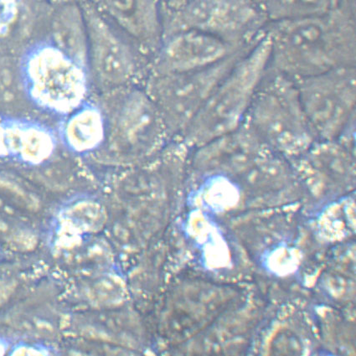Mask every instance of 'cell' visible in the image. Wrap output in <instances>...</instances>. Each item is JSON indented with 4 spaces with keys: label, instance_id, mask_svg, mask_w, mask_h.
Returning <instances> with one entry per match:
<instances>
[{
    "label": "cell",
    "instance_id": "obj_1",
    "mask_svg": "<svg viewBox=\"0 0 356 356\" xmlns=\"http://www.w3.org/2000/svg\"><path fill=\"white\" fill-rule=\"evenodd\" d=\"M355 11L338 6L329 13L269 22L270 60L277 71L298 80L355 67Z\"/></svg>",
    "mask_w": 356,
    "mask_h": 356
},
{
    "label": "cell",
    "instance_id": "obj_9",
    "mask_svg": "<svg viewBox=\"0 0 356 356\" xmlns=\"http://www.w3.org/2000/svg\"><path fill=\"white\" fill-rule=\"evenodd\" d=\"M95 52L98 72L108 83L120 84L132 75L134 64L128 49L100 18L96 22Z\"/></svg>",
    "mask_w": 356,
    "mask_h": 356
},
{
    "label": "cell",
    "instance_id": "obj_8",
    "mask_svg": "<svg viewBox=\"0 0 356 356\" xmlns=\"http://www.w3.org/2000/svg\"><path fill=\"white\" fill-rule=\"evenodd\" d=\"M110 20L135 39L149 42L162 31L158 0H97Z\"/></svg>",
    "mask_w": 356,
    "mask_h": 356
},
{
    "label": "cell",
    "instance_id": "obj_12",
    "mask_svg": "<svg viewBox=\"0 0 356 356\" xmlns=\"http://www.w3.org/2000/svg\"><path fill=\"white\" fill-rule=\"evenodd\" d=\"M102 216V211L97 204L79 202L67 209L63 214V220L72 228L87 230L97 226Z\"/></svg>",
    "mask_w": 356,
    "mask_h": 356
},
{
    "label": "cell",
    "instance_id": "obj_10",
    "mask_svg": "<svg viewBox=\"0 0 356 356\" xmlns=\"http://www.w3.org/2000/svg\"><path fill=\"white\" fill-rule=\"evenodd\" d=\"M104 137V124L101 113L91 106L73 114L64 129L65 144L77 153L97 148Z\"/></svg>",
    "mask_w": 356,
    "mask_h": 356
},
{
    "label": "cell",
    "instance_id": "obj_6",
    "mask_svg": "<svg viewBox=\"0 0 356 356\" xmlns=\"http://www.w3.org/2000/svg\"><path fill=\"white\" fill-rule=\"evenodd\" d=\"M241 50L208 33L189 30L175 33L165 44L163 63L175 74L200 71Z\"/></svg>",
    "mask_w": 356,
    "mask_h": 356
},
{
    "label": "cell",
    "instance_id": "obj_14",
    "mask_svg": "<svg viewBox=\"0 0 356 356\" xmlns=\"http://www.w3.org/2000/svg\"><path fill=\"white\" fill-rule=\"evenodd\" d=\"M17 0H0V29H2L3 24L9 22Z\"/></svg>",
    "mask_w": 356,
    "mask_h": 356
},
{
    "label": "cell",
    "instance_id": "obj_16",
    "mask_svg": "<svg viewBox=\"0 0 356 356\" xmlns=\"http://www.w3.org/2000/svg\"><path fill=\"white\" fill-rule=\"evenodd\" d=\"M171 2H175V1H181V0H170Z\"/></svg>",
    "mask_w": 356,
    "mask_h": 356
},
{
    "label": "cell",
    "instance_id": "obj_15",
    "mask_svg": "<svg viewBox=\"0 0 356 356\" xmlns=\"http://www.w3.org/2000/svg\"><path fill=\"white\" fill-rule=\"evenodd\" d=\"M7 350L8 346H6V343L0 341V355H5Z\"/></svg>",
    "mask_w": 356,
    "mask_h": 356
},
{
    "label": "cell",
    "instance_id": "obj_3",
    "mask_svg": "<svg viewBox=\"0 0 356 356\" xmlns=\"http://www.w3.org/2000/svg\"><path fill=\"white\" fill-rule=\"evenodd\" d=\"M23 70L29 95L42 108L67 114L84 100L87 79L83 70L60 49L35 48L27 56Z\"/></svg>",
    "mask_w": 356,
    "mask_h": 356
},
{
    "label": "cell",
    "instance_id": "obj_5",
    "mask_svg": "<svg viewBox=\"0 0 356 356\" xmlns=\"http://www.w3.org/2000/svg\"><path fill=\"white\" fill-rule=\"evenodd\" d=\"M298 97L319 129L337 128L353 106L355 97V67L333 70L300 80Z\"/></svg>",
    "mask_w": 356,
    "mask_h": 356
},
{
    "label": "cell",
    "instance_id": "obj_4",
    "mask_svg": "<svg viewBox=\"0 0 356 356\" xmlns=\"http://www.w3.org/2000/svg\"><path fill=\"white\" fill-rule=\"evenodd\" d=\"M271 48V38L266 31L213 91L200 125L204 135L222 134L236 124L263 80Z\"/></svg>",
    "mask_w": 356,
    "mask_h": 356
},
{
    "label": "cell",
    "instance_id": "obj_2",
    "mask_svg": "<svg viewBox=\"0 0 356 356\" xmlns=\"http://www.w3.org/2000/svg\"><path fill=\"white\" fill-rule=\"evenodd\" d=\"M170 10L172 35L199 31L237 47L259 39L269 23L257 0H181L171 2Z\"/></svg>",
    "mask_w": 356,
    "mask_h": 356
},
{
    "label": "cell",
    "instance_id": "obj_11",
    "mask_svg": "<svg viewBox=\"0 0 356 356\" xmlns=\"http://www.w3.org/2000/svg\"><path fill=\"white\" fill-rule=\"evenodd\" d=\"M268 22L311 17L332 11L339 0H257Z\"/></svg>",
    "mask_w": 356,
    "mask_h": 356
},
{
    "label": "cell",
    "instance_id": "obj_7",
    "mask_svg": "<svg viewBox=\"0 0 356 356\" xmlns=\"http://www.w3.org/2000/svg\"><path fill=\"white\" fill-rule=\"evenodd\" d=\"M55 138L46 127L35 122L9 120L0 122V156L36 165L54 152Z\"/></svg>",
    "mask_w": 356,
    "mask_h": 356
},
{
    "label": "cell",
    "instance_id": "obj_13",
    "mask_svg": "<svg viewBox=\"0 0 356 356\" xmlns=\"http://www.w3.org/2000/svg\"><path fill=\"white\" fill-rule=\"evenodd\" d=\"M17 287V282L10 277L0 276V309L10 300Z\"/></svg>",
    "mask_w": 356,
    "mask_h": 356
}]
</instances>
